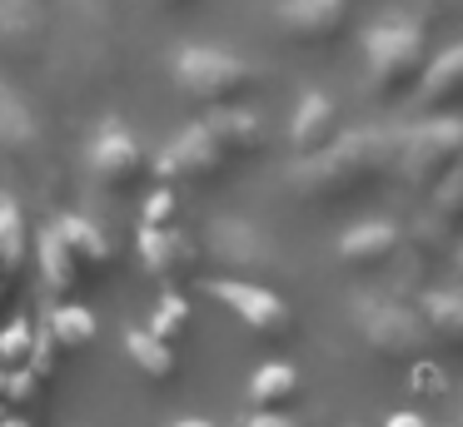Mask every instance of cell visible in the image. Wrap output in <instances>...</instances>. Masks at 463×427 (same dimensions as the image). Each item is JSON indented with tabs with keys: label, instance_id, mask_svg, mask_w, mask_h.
<instances>
[{
	"label": "cell",
	"instance_id": "obj_20",
	"mask_svg": "<svg viewBox=\"0 0 463 427\" xmlns=\"http://www.w3.org/2000/svg\"><path fill=\"white\" fill-rule=\"evenodd\" d=\"M125 348H130V357L145 367V373H155V377H165V373H170V363H175L170 343H165L160 333H145V328H130Z\"/></svg>",
	"mask_w": 463,
	"mask_h": 427
},
{
	"label": "cell",
	"instance_id": "obj_2",
	"mask_svg": "<svg viewBox=\"0 0 463 427\" xmlns=\"http://www.w3.org/2000/svg\"><path fill=\"white\" fill-rule=\"evenodd\" d=\"M364 65H369L373 85L399 89L409 79H423V20L409 10H389L364 30Z\"/></svg>",
	"mask_w": 463,
	"mask_h": 427
},
{
	"label": "cell",
	"instance_id": "obj_23",
	"mask_svg": "<svg viewBox=\"0 0 463 427\" xmlns=\"http://www.w3.org/2000/svg\"><path fill=\"white\" fill-rule=\"evenodd\" d=\"M61 238H65V244H75L80 254H90V258H100V254H105L100 234H95V228L85 224V218H65V224H61Z\"/></svg>",
	"mask_w": 463,
	"mask_h": 427
},
{
	"label": "cell",
	"instance_id": "obj_18",
	"mask_svg": "<svg viewBox=\"0 0 463 427\" xmlns=\"http://www.w3.org/2000/svg\"><path fill=\"white\" fill-rule=\"evenodd\" d=\"M140 248H145V264H150L155 274H170L180 258H190V254H180L184 238L175 234V228H160V224H150V228L140 234Z\"/></svg>",
	"mask_w": 463,
	"mask_h": 427
},
{
	"label": "cell",
	"instance_id": "obj_29",
	"mask_svg": "<svg viewBox=\"0 0 463 427\" xmlns=\"http://www.w3.org/2000/svg\"><path fill=\"white\" fill-rule=\"evenodd\" d=\"M175 427H214V422H204V417H184V422H175Z\"/></svg>",
	"mask_w": 463,
	"mask_h": 427
},
{
	"label": "cell",
	"instance_id": "obj_13",
	"mask_svg": "<svg viewBox=\"0 0 463 427\" xmlns=\"http://www.w3.org/2000/svg\"><path fill=\"white\" fill-rule=\"evenodd\" d=\"M393 244H399V228L389 218H364V224L339 234V258H349V264H379V258L393 254Z\"/></svg>",
	"mask_w": 463,
	"mask_h": 427
},
{
	"label": "cell",
	"instance_id": "obj_9",
	"mask_svg": "<svg viewBox=\"0 0 463 427\" xmlns=\"http://www.w3.org/2000/svg\"><path fill=\"white\" fill-rule=\"evenodd\" d=\"M140 164H145V149H140V139H135L120 119H110V125L95 129V139H90V174L95 179L125 184V179L140 174Z\"/></svg>",
	"mask_w": 463,
	"mask_h": 427
},
{
	"label": "cell",
	"instance_id": "obj_27",
	"mask_svg": "<svg viewBox=\"0 0 463 427\" xmlns=\"http://www.w3.org/2000/svg\"><path fill=\"white\" fill-rule=\"evenodd\" d=\"M170 209H175L170 194H155L150 199V224H165V218H170Z\"/></svg>",
	"mask_w": 463,
	"mask_h": 427
},
{
	"label": "cell",
	"instance_id": "obj_22",
	"mask_svg": "<svg viewBox=\"0 0 463 427\" xmlns=\"http://www.w3.org/2000/svg\"><path fill=\"white\" fill-rule=\"evenodd\" d=\"M184 323H190V308H184V298H165V303H160V313H155V323H150V333L175 338Z\"/></svg>",
	"mask_w": 463,
	"mask_h": 427
},
{
	"label": "cell",
	"instance_id": "obj_1",
	"mask_svg": "<svg viewBox=\"0 0 463 427\" xmlns=\"http://www.w3.org/2000/svg\"><path fill=\"white\" fill-rule=\"evenodd\" d=\"M389 159H399V135L369 129V125L344 129V135H334L324 149H309L289 169V189H299L309 199H339V194L364 189L373 174H383Z\"/></svg>",
	"mask_w": 463,
	"mask_h": 427
},
{
	"label": "cell",
	"instance_id": "obj_10",
	"mask_svg": "<svg viewBox=\"0 0 463 427\" xmlns=\"http://www.w3.org/2000/svg\"><path fill=\"white\" fill-rule=\"evenodd\" d=\"M279 25L294 40H329L349 20V0H279Z\"/></svg>",
	"mask_w": 463,
	"mask_h": 427
},
{
	"label": "cell",
	"instance_id": "obj_7",
	"mask_svg": "<svg viewBox=\"0 0 463 427\" xmlns=\"http://www.w3.org/2000/svg\"><path fill=\"white\" fill-rule=\"evenodd\" d=\"M204 254L224 258L234 268H264L269 264V234L244 214H224L204 228Z\"/></svg>",
	"mask_w": 463,
	"mask_h": 427
},
{
	"label": "cell",
	"instance_id": "obj_3",
	"mask_svg": "<svg viewBox=\"0 0 463 427\" xmlns=\"http://www.w3.org/2000/svg\"><path fill=\"white\" fill-rule=\"evenodd\" d=\"M463 164V115H433L399 135V169L409 184H439Z\"/></svg>",
	"mask_w": 463,
	"mask_h": 427
},
{
	"label": "cell",
	"instance_id": "obj_25",
	"mask_svg": "<svg viewBox=\"0 0 463 427\" xmlns=\"http://www.w3.org/2000/svg\"><path fill=\"white\" fill-rule=\"evenodd\" d=\"M15 248V214L11 204H0V254H11Z\"/></svg>",
	"mask_w": 463,
	"mask_h": 427
},
{
	"label": "cell",
	"instance_id": "obj_24",
	"mask_svg": "<svg viewBox=\"0 0 463 427\" xmlns=\"http://www.w3.org/2000/svg\"><path fill=\"white\" fill-rule=\"evenodd\" d=\"M71 10L80 15V25H100L110 15V0H71Z\"/></svg>",
	"mask_w": 463,
	"mask_h": 427
},
{
	"label": "cell",
	"instance_id": "obj_26",
	"mask_svg": "<svg viewBox=\"0 0 463 427\" xmlns=\"http://www.w3.org/2000/svg\"><path fill=\"white\" fill-rule=\"evenodd\" d=\"M244 427H299V422H289V417H279V413H250Z\"/></svg>",
	"mask_w": 463,
	"mask_h": 427
},
{
	"label": "cell",
	"instance_id": "obj_32",
	"mask_svg": "<svg viewBox=\"0 0 463 427\" xmlns=\"http://www.w3.org/2000/svg\"><path fill=\"white\" fill-rule=\"evenodd\" d=\"M458 427H463V422H458Z\"/></svg>",
	"mask_w": 463,
	"mask_h": 427
},
{
	"label": "cell",
	"instance_id": "obj_21",
	"mask_svg": "<svg viewBox=\"0 0 463 427\" xmlns=\"http://www.w3.org/2000/svg\"><path fill=\"white\" fill-rule=\"evenodd\" d=\"M90 313H85V308H65V313H55V338H61V343H85V338H90Z\"/></svg>",
	"mask_w": 463,
	"mask_h": 427
},
{
	"label": "cell",
	"instance_id": "obj_5",
	"mask_svg": "<svg viewBox=\"0 0 463 427\" xmlns=\"http://www.w3.org/2000/svg\"><path fill=\"white\" fill-rule=\"evenodd\" d=\"M349 313H354V328L364 333V343L383 348V353H419L423 338H429L423 313H413L409 303H399L389 293H373V288L354 298Z\"/></svg>",
	"mask_w": 463,
	"mask_h": 427
},
{
	"label": "cell",
	"instance_id": "obj_6",
	"mask_svg": "<svg viewBox=\"0 0 463 427\" xmlns=\"http://www.w3.org/2000/svg\"><path fill=\"white\" fill-rule=\"evenodd\" d=\"M210 293H214V303H224L240 323H250L254 333H279V328L289 323L284 298L269 293V288H260V283H244V278H214Z\"/></svg>",
	"mask_w": 463,
	"mask_h": 427
},
{
	"label": "cell",
	"instance_id": "obj_17",
	"mask_svg": "<svg viewBox=\"0 0 463 427\" xmlns=\"http://www.w3.org/2000/svg\"><path fill=\"white\" fill-rule=\"evenodd\" d=\"M423 323H429V333L463 343V288H433L423 298Z\"/></svg>",
	"mask_w": 463,
	"mask_h": 427
},
{
	"label": "cell",
	"instance_id": "obj_12",
	"mask_svg": "<svg viewBox=\"0 0 463 427\" xmlns=\"http://www.w3.org/2000/svg\"><path fill=\"white\" fill-rule=\"evenodd\" d=\"M45 30V0H0V50L25 55Z\"/></svg>",
	"mask_w": 463,
	"mask_h": 427
},
{
	"label": "cell",
	"instance_id": "obj_14",
	"mask_svg": "<svg viewBox=\"0 0 463 427\" xmlns=\"http://www.w3.org/2000/svg\"><path fill=\"white\" fill-rule=\"evenodd\" d=\"M419 85H423V99H429V105H449V99L463 95V40H453L443 55L429 60Z\"/></svg>",
	"mask_w": 463,
	"mask_h": 427
},
{
	"label": "cell",
	"instance_id": "obj_28",
	"mask_svg": "<svg viewBox=\"0 0 463 427\" xmlns=\"http://www.w3.org/2000/svg\"><path fill=\"white\" fill-rule=\"evenodd\" d=\"M389 427H423V413H399Z\"/></svg>",
	"mask_w": 463,
	"mask_h": 427
},
{
	"label": "cell",
	"instance_id": "obj_30",
	"mask_svg": "<svg viewBox=\"0 0 463 427\" xmlns=\"http://www.w3.org/2000/svg\"><path fill=\"white\" fill-rule=\"evenodd\" d=\"M155 5H190V0H155Z\"/></svg>",
	"mask_w": 463,
	"mask_h": 427
},
{
	"label": "cell",
	"instance_id": "obj_4",
	"mask_svg": "<svg viewBox=\"0 0 463 427\" xmlns=\"http://www.w3.org/2000/svg\"><path fill=\"white\" fill-rule=\"evenodd\" d=\"M254 79V65L224 45H184L175 55V85L194 99H230Z\"/></svg>",
	"mask_w": 463,
	"mask_h": 427
},
{
	"label": "cell",
	"instance_id": "obj_15",
	"mask_svg": "<svg viewBox=\"0 0 463 427\" xmlns=\"http://www.w3.org/2000/svg\"><path fill=\"white\" fill-rule=\"evenodd\" d=\"M35 135H41V125H35L31 105L15 95V85L0 79V144H5V149H25V144H35Z\"/></svg>",
	"mask_w": 463,
	"mask_h": 427
},
{
	"label": "cell",
	"instance_id": "obj_8",
	"mask_svg": "<svg viewBox=\"0 0 463 427\" xmlns=\"http://www.w3.org/2000/svg\"><path fill=\"white\" fill-rule=\"evenodd\" d=\"M220 159H230V154H224V144L214 139V129L200 119V125H184L180 135L170 139V149L160 154V174L165 179H204V174L220 169Z\"/></svg>",
	"mask_w": 463,
	"mask_h": 427
},
{
	"label": "cell",
	"instance_id": "obj_19",
	"mask_svg": "<svg viewBox=\"0 0 463 427\" xmlns=\"http://www.w3.org/2000/svg\"><path fill=\"white\" fill-rule=\"evenodd\" d=\"M299 387V377H294V367L289 363H264V367H254V377H250V393H254V403H284V397Z\"/></svg>",
	"mask_w": 463,
	"mask_h": 427
},
{
	"label": "cell",
	"instance_id": "obj_31",
	"mask_svg": "<svg viewBox=\"0 0 463 427\" xmlns=\"http://www.w3.org/2000/svg\"><path fill=\"white\" fill-rule=\"evenodd\" d=\"M439 5H463V0H439Z\"/></svg>",
	"mask_w": 463,
	"mask_h": 427
},
{
	"label": "cell",
	"instance_id": "obj_16",
	"mask_svg": "<svg viewBox=\"0 0 463 427\" xmlns=\"http://www.w3.org/2000/svg\"><path fill=\"white\" fill-rule=\"evenodd\" d=\"M204 125L214 129V139L224 144V154H244V149L260 144V115H250V109H220V115H210Z\"/></svg>",
	"mask_w": 463,
	"mask_h": 427
},
{
	"label": "cell",
	"instance_id": "obj_11",
	"mask_svg": "<svg viewBox=\"0 0 463 427\" xmlns=\"http://www.w3.org/2000/svg\"><path fill=\"white\" fill-rule=\"evenodd\" d=\"M334 125H339V105H334L329 89H304L294 115H289L294 149H304V154H309V149H324L334 139Z\"/></svg>",
	"mask_w": 463,
	"mask_h": 427
}]
</instances>
